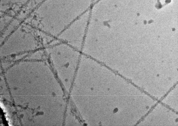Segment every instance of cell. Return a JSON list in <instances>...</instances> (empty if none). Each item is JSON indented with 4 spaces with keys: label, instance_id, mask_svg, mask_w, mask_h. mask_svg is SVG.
I'll return each mask as SVG.
<instances>
[{
    "label": "cell",
    "instance_id": "cell-2",
    "mask_svg": "<svg viewBox=\"0 0 178 126\" xmlns=\"http://www.w3.org/2000/svg\"><path fill=\"white\" fill-rule=\"evenodd\" d=\"M49 52L52 65L60 73L77 70L81 55L80 51L60 41L50 48Z\"/></svg>",
    "mask_w": 178,
    "mask_h": 126
},
{
    "label": "cell",
    "instance_id": "cell-3",
    "mask_svg": "<svg viewBox=\"0 0 178 126\" xmlns=\"http://www.w3.org/2000/svg\"><path fill=\"white\" fill-rule=\"evenodd\" d=\"M89 10L69 25L57 37L81 52L87 32Z\"/></svg>",
    "mask_w": 178,
    "mask_h": 126
},
{
    "label": "cell",
    "instance_id": "cell-1",
    "mask_svg": "<svg viewBox=\"0 0 178 126\" xmlns=\"http://www.w3.org/2000/svg\"><path fill=\"white\" fill-rule=\"evenodd\" d=\"M95 0H53V17L46 24L57 37L69 25L89 11Z\"/></svg>",
    "mask_w": 178,
    "mask_h": 126
},
{
    "label": "cell",
    "instance_id": "cell-4",
    "mask_svg": "<svg viewBox=\"0 0 178 126\" xmlns=\"http://www.w3.org/2000/svg\"><path fill=\"white\" fill-rule=\"evenodd\" d=\"M6 120H8V119L7 118H6Z\"/></svg>",
    "mask_w": 178,
    "mask_h": 126
}]
</instances>
